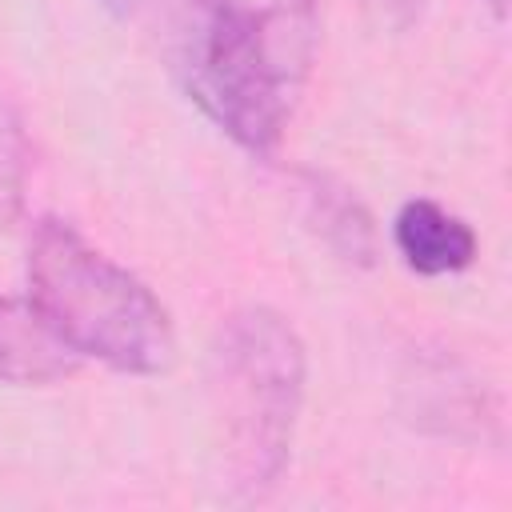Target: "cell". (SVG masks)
I'll use <instances>...</instances> for the list:
<instances>
[{
    "mask_svg": "<svg viewBox=\"0 0 512 512\" xmlns=\"http://www.w3.org/2000/svg\"><path fill=\"white\" fill-rule=\"evenodd\" d=\"M316 44V0H196L180 32V76L232 144L272 156L312 76Z\"/></svg>",
    "mask_w": 512,
    "mask_h": 512,
    "instance_id": "cell-1",
    "label": "cell"
},
{
    "mask_svg": "<svg viewBox=\"0 0 512 512\" xmlns=\"http://www.w3.org/2000/svg\"><path fill=\"white\" fill-rule=\"evenodd\" d=\"M308 352L288 316L268 304L220 320L208 352V404L224 484L236 500L272 492L292 460Z\"/></svg>",
    "mask_w": 512,
    "mask_h": 512,
    "instance_id": "cell-2",
    "label": "cell"
},
{
    "mask_svg": "<svg viewBox=\"0 0 512 512\" xmlns=\"http://www.w3.org/2000/svg\"><path fill=\"white\" fill-rule=\"evenodd\" d=\"M28 300L80 356L112 372L160 376L176 360V328L156 292L88 244L68 220L44 216L28 236Z\"/></svg>",
    "mask_w": 512,
    "mask_h": 512,
    "instance_id": "cell-3",
    "label": "cell"
},
{
    "mask_svg": "<svg viewBox=\"0 0 512 512\" xmlns=\"http://www.w3.org/2000/svg\"><path fill=\"white\" fill-rule=\"evenodd\" d=\"M392 248L420 276H456L476 260V232L464 216L416 196L404 200L392 220Z\"/></svg>",
    "mask_w": 512,
    "mask_h": 512,
    "instance_id": "cell-4",
    "label": "cell"
},
{
    "mask_svg": "<svg viewBox=\"0 0 512 512\" xmlns=\"http://www.w3.org/2000/svg\"><path fill=\"white\" fill-rule=\"evenodd\" d=\"M80 372V356L48 328L32 300L0 296V384H56Z\"/></svg>",
    "mask_w": 512,
    "mask_h": 512,
    "instance_id": "cell-5",
    "label": "cell"
},
{
    "mask_svg": "<svg viewBox=\"0 0 512 512\" xmlns=\"http://www.w3.org/2000/svg\"><path fill=\"white\" fill-rule=\"evenodd\" d=\"M300 196H304L308 228L320 236V244L340 264H352V268H372L376 264V252H380L376 220L348 184H340L336 176L304 168L300 172Z\"/></svg>",
    "mask_w": 512,
    "mask_h": 512,
    "instance_id": "cell-6",
    "label": "cell"
},
{
    "mask_svg": "<svg viewBox=\"0 0 512 512\" xmlns=\"http://www.w3.org/2000/svg\"><path fill=\"white\" fill-rule=\"evenodd\" d=\"M28 188V136L12 112H0V224L12 228L24 216Z\"/></svg>",
    "mask_w": 512,
    "mask_h": 512,
    "instance_id": "cell-7",
    "label": "cell"
},
{
    "mask_svg": "<svg viewBox=\"0 0 512 512\" xmlns=\"http://www.w3.org/2000/svg\"><path fill=\"white\" fill-rule=\"evenodd\" d=\"M384 8H388V16H392L396 28H408L424 12V0H384Z\"/></svg>",
    "mask_w": 512,
    "mask_h": 512,
    "instance_id": "cell-8",
    "label": "cell"
},
{
    "mask_svg": "<svg viewBox=\"0 0 512 512\" xmlns=\"http://www.w3.org/2000/svg\"><path fill=\"white\" fill-rule=\"evenodd\" d=\"M100 4H104L112 16H132V12L140 8V0H100Z\"/></svg>",
    "mask_w": 512,
    "mask_h": 512,
    "instance_id": "cell-9",
    "label": "cell"
},
{
    "mask_svg": "<svg viewBox=\"0 0 512 512\" xmlns=\"http://www.w3.org/2000/svg\"><path fill=\"white\" fill-rule=\"evenodd\" d=\"M484 4H488V8H492L500 20H504V12H508V0H484Z\"/></svg>",
    "mask_w": 512,
    "mask_h": 512,
    "instance_id": "cell-10",
    "label": "cell"
}]
</instances>
